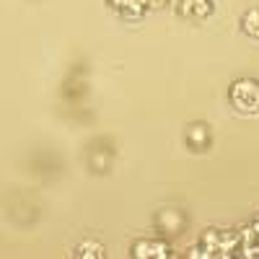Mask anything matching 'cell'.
Returning a JSON list of instances; mask_svg holds the SVG:
<instances>
[{
  "label": "cell",
  "instance_id": "cell-1",
  "mask_svg": "<svg viewBox=\"0 0 259 259\" xmlns=\"http://www.w3.org/2000/svg\"><path fill=\"white\" fill-rule=\"evenodd\" d=\"M233 104L244 112H256L259 109V83L254 80H239L231 91Z\"/></svg>",
  "mask_w": 259,
  "mask_h": 259
}]
</instances>
